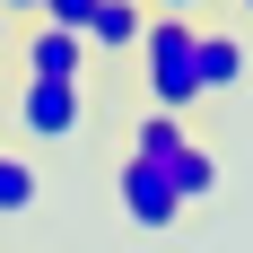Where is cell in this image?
Listing matches in <instances>:
<instances>
[{
  "label": "cell",
  "mask_w": 253,
  "mask_h": 253,
  "mask_svg": "<svg viewBox=\"0 0 253 253\" xmlns=\"http://www.w3.org/2000/svg\"><path fill=\"white\" fill-rule=\"evenodd\" d=\"M140 79H149L157 114H192V105H201V26L192 18H149V35H140Z\"/></svg>",
  "instance_id": "1"
},
{
  "label": "cell",
  "mask_w": 253,
  "mask_h": 253,
  "mask_svg": "<svg viewBox=\"0 0 253 253\" xmlns=\"http://www.w3.org/2000/svg\"><path fill=\"white\" fill-rule=\"evenodd\" d=\"M96 9H105V0H44V26H61V35H87V26H96Z\"/></svg>",
  "instance_id": "10"
},
{
  "label": "cell",
  "mask_w": 253,
  "mask_h": 253,
  "mask_svg": "<svg viewBox=\"0 0 253 253\" xmlns=\"http://www.w3.org/2000/svg\"><path fill=\"white\" fill-rule=\"evenodd\" d=\"M18 123H26V140H79V123H87V79H26L18 87Z\"/></svg>",
  "instance_id": "2"
},
{
  "label": "cell",
  "mask_w": 253,
  "mask_h": 253,
  "mask_svg": "<svg viewBox=\"0 0 253 253\" xmlns=\"http://www.w3.org/2000/svg\"><path fill=\"white\" fill-rule=\"evenodd\" d=\"M0 52H9V18H0Z\"/></svg>",
  "instance_id": "13"
},
{
  "label": "cell",
  "mask_w": 253,
  "mask_h": 253,
  "mask_svg": "<svg viewBox=\"0 0 253 253\" xmlns=\"http://www.w3.org/2000/svg\"><path fill=\"white\" fill-rule=\"evenodd\" d=\"M140 35H149V0H105L87 26V52H140Z\"/></svg>",
  "instance_id": "5"
},
{
  "label": "cell",
  "mask_w": 253,
  "mask_h": 253,
  "mask_svg": "<svg viewBox=\"0 0 253 253\" xmlns=\"http://www.w3.org/2000/svg\"><path fill=\"white\" fill-rule=\"evenodd\" d=\"M236 79H245V35H227V26H201V96H227Z\"/></svg>",
  "instance_id": "6"
},
{
  "label": "cell",
  "mask_w": 253,
  "mask_h": 253,
  "mask_svg": "<svg viewBox=\"0 0 253 253\" xmlns=\"http://www.w3.org/2000/svg\"><path fill=\"white\" fill-rule=\"evenodd\" d=\"M35 201H44V175H35L18 149H0V218H26Z\"/></svg>",
  "instance_id": "9"
},
{
  "label": "cell",
  "mask_w": 253,
  "mask_h": 253,
  "mask_svg": "<svg viewBox=\"0 0 253 253\" xmlns=\"http://www.w3.org/2000/svg\"><path fill=\"white\" fill-rule=\"evenodd\" d=\"M201 9L210 0H149V18H192V26H201Z\"/></svg>",
  "instance_id": "11"
},
{
  "label": "cell",
  "mask_w": 253,
  "mask_h": 253,
  "mask_svg": "<svg viewBox=\"0 0 253 253\" xmlns=\"http://www.w3.org/2000/svg\"><path fill=\"white\" fill-rule=\"evenodd\" d=\"M114 192H123V218H131L140 236H166V227L183 218V192L166 183V166H149V157H123Z\"/></svg>",
  "instance_id": "3"
},
{
  "label": "cell",
  "mask_w": 253,
  "mask_h": 253,
  "mask_svg": "<svg viewBox=\"0 0 253 253\" xmlns=\"http://www.w3.org/2000/svg\"><path fill=\"white\" fill-rule=\"evenodd\" d=\"M166 183L183 192V210H192V201H210V192H218V157H210L201 140H183V149L166 157Z\"/></svg>",
  "instance_id": "7"
},
{
  "label": "cell",
  "mask_w": 253,
  "mask_h": 253,
  "mask_svg": "<svg viewBox=\"0 0 253 253\" xmlns=\"http://www.w3.org/2000/svg\"><path fill=\"white\" fill-rule=\"evenodd\" d=\"M183 140H192V123H183V114H157V105L131 123V157H149V166H166Z\"/></svg>",
  "instance_id": "8"
},
{
  "label": "cell",
  "mask_w": 253,
  "mask_h": 253,
  "mask_svg": "<svg viewBox=\"0 0 253 253\" xmlns=\"http://www.w3.org/2000/svg\"><path fill=\"white\" fill-rule=\"evenodd\" d=\"M0 18H44V0H0Z\"/></svg>",
  "instance_id": "12"
},
{
  "label": "cell",
  "mask_w": 253,
  "mask_h": 253,
  "mask_svg": "<svg viewBox=\"0 0 253 253\" xmlns=\"http://www.w3.org/2000/svg\"><path fill=\"white\" fill-rule=\"evenodd\" d=\"M236 9H245V26H253V0H236Z\"/></svg>",
  "instance_id": "14"
},
{
  "label": "cell",
  "mask_w": 253,
  "mask_h": 253,
  "mask_svg": "<svg viewBox=\"0 0 253 253\" xmlns=\"http://www.w3.org/2000/svg\"><path fill=\"white\" fill-rule=\"evenodd\" d=\"M26 79H87V35H61V26H26V44H18Z\"/></svg>",
  "instance_id": "4"
}]
</instances>
